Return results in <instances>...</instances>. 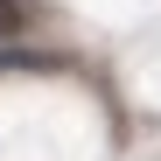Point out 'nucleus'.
<instances>
[{
    "label": "nucleus",
    "mask_w": 161,
    "mask_h": 161,
    "mask_svg": "<svg viewBox=\"0 0 161 161\" xmlns=\"http://www.w3.org/2000/svg\"><path fill=\"white\" fill-rule=\"evenodd\" d=\"M14 21H21V7H14V0H0V28H14Z\"/></svg>",
    "instance_id": "obj_1"
}]
</instances>
